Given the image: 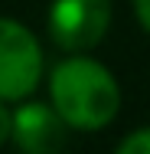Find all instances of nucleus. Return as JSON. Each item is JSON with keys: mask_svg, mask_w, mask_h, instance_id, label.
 Here are the masks:
<instances>
[{"mask_svg": "<svg viewBox=\"0 0 150 154\" xmlns=\"http://www.w3.org/2000/svg\"><path fill=\"white\" fill-rule=\"evenodd\" d=\"M65 131H69V125L62 122L56 108L26 102L13 112V134L10 138L26 154H52L65 144Z\"/></svg>", "mask_w": 150, "mask_h": 154, "instance_id": "obj_4", "label": "nucleus"}, {"mask_svg": "<svg viewBox=\"0 0 150 154\" xmlns=\"http://www.w3.org/2000/svg\"><path fill=\"white\" fill-rule=\"evenodd\" d=\"M43 49L23 23L0 17V98L16 102L39 85Z\"/></svg>", "mask_w": 150, "mask_h": 154, "instance_id": "obj_2", "label": "nucleus"}, {"mask_svg": "<svg viewBox=\"0 0 150 154\" xmlns=\"http://www.w3.org/2000/svg\"><path fill=\"white\" fill-rule=\"evenodd\" d=\"M134 13L140 20V26L150 33V0H134Z\"/></svg>", "mask_w": 150, "mask_h": 154, "instance_id": "obj_7", "label": "nucleus"}, {"mask_svg": "<svg viewBox=\"0 0 150 154\" xmlns=\"http://www.w3.org/2000/svg\"><path fill=\"white\" fill-rule=\"evenodd\" d=\"M10 134H13V115L7 112V105H3V98H0V144L10 141Z\"/></svg>", "mask_w": 150, "mask_h": 154, "instance_id": "obj_6", "label": "nucleus"}, {"mask_svg": "<svg viewBox=\"0 0 150 154\" xmlns=\"http://www.w3.org/2000/svg\"><path fill=\"white\" fill-rule=\"evenodd\" d=\"M118 151L121 154H150V128H140V131L127 134L118 144Z\"/></svg>", "mask_w": 150, "mask_h": 154, "instance_id": "obj_5", "label": "nucleus"}, {"mask_svg": "<svg viewBox=\"0 0 150 154\" xmlns=\"http://www.w3.org/2000/svg\"><path fill=\"white\" fill-rule=\"evenodd\" d=\"M111 23V0H52L49 33L56 46L82 53L101 43Z\"/></svg>", "mask_w": 150, "mask_h": 154, "instance_id": "obj_3", "label": "nucleus"}, {"mask_svg": "<svg viewBox=\"0 0 150 154\" xmlns=\"http://www.w3.org/2000/svg\"><path fill=\"white\" fill-rule=\"evenodd\" d=\"M49 92L62 122L78 131L104 128L121 108V89L114 75L101 62L85 56L62 59L49 75Z\"/></svg>", "mask_w": 150, "mask_h": 154, "instance_id": "obj_1", "label": "nucleus"}]
</instances>
